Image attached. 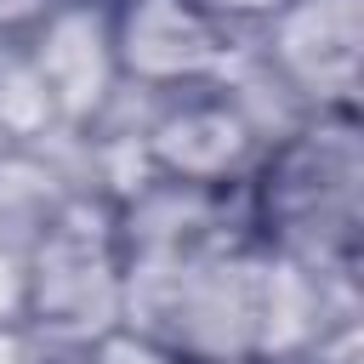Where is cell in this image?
Segmentation results:
<instances>
[{"label": "cell", "instance_id": "cell-1", "mask_svg": "<svg viewBox=\"0 0 364 364\" xmlns=\"http://www.w3.org/2000/svg\"><path fill=\"white\" fill-rule=\"evenodd\" d=\"M40 85H46V102H57L63 114H85L102 102L108 91V74H114V46L102 34L97 17L85 11H68L46 28L40 40V63H34Z\"/></svg>", "mask_w": 364, "mask_h": 364}, {"label": "cell", "instance_id": "cell-2", "mask_svg": "<svg viewBox=\"0 0 364 364\" xmlns=\"http://www.w3.org/2000/svg\"><path fill=\"white\" fill-rule=\"evenodd\" d=\"M119 51L131 68H142L148 80H176L210 63V34L205 23L182 6V0H136L119 34Z\"/></svg>", "mask_w": 364, "mask_h": 364}, {"label": "cell", "instance_id": "cell-3", "mask_svg": "<svg viewBox=\"0 0 364 364\" xmlns=\"http://www.w3.org/2000/svg\"><path fill=\"white\" fill-rule=\"evenodd\" d=\"M353 40H358V11L353 0H318L284 17L279 51L307 85H347L353 80Z\"/></svg>", "mask_w": 364, "mask_h": 364}, {"label": "cell", "instance_id": "cell-4", "mask_svg": "<svg viewBox=\"0 0 364 364\" xmlns=\"http://www.w3.org/2000/svg\"><path fill=\"white\" fill-rule=\"evenodd\" d=\"M245 131L233 114H182L159 131V159L182 176H210L239 154Z\"/></svg>", "mask_w": 364, "mask_h": 364}, {"label": "cell", "instance_id": "cell-5", "mask_svg": "<svg viewBox=\"0 0 364 364\" xmlns=\"http://www.w3.org/2000/svg\"><path fill=\"white\" fill-rule=\"evenodd\" d=\"M97 364H171V358H165L154 341H142V336H114Z\"/></svg>", "mask_w": 364, "mask_h": 364}, {"label": "cell", "instance_id": "cell-6", "mask_svg": "<svg viewBox=\"0 0 364 364\" xmlns=\"http://www.w3.org/2000/svg\"><path fill=\"white\" fill-rule=\"evenodd\" d=\"M23 301H28V273L11 256H0V318H11Z\"/></svg>", "mask_w": 364, "mask_h": 364}, {"label": "cell", "instance_id": "cell-7", "mask_svg": "<svg viewBox=\"0 0 364 364\" xmlns=\"http://www.w3.org/2000/svg\"><path fill=\"white\" fill-rule=\"evenodd\" d=\"M0 364H17V341L11 336H0Z\"/></svg>", "mask_w": 364, "mask_h": 364}]
</instances>
